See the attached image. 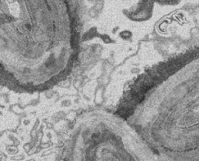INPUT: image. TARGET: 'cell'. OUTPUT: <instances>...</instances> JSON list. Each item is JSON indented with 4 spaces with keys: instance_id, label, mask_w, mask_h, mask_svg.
Here are the masks:
<instances>
[{
    "instance_id": "obj_1",
    "label": "cell",
    "mask_w": 199,
    "mask_h": 161,
    "mask_svg": "<svg viewBox=\"0 0 199 161\" xmlns=\"http://www.w3.org/2000/svg\"><path fill=\"white\" fill-rule=\"evenodd\" d=\"M65 161H157L146 147H134L119 139L82 138L68 149Z\"/></svg>"
}]
</instances>
